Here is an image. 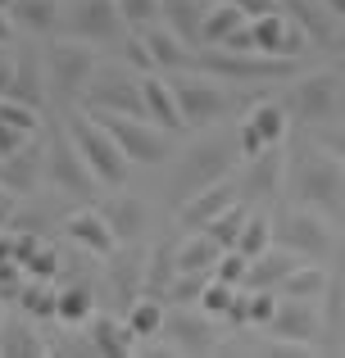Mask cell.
<instances>
[{
	"mask_svg": "<svg viewBox=\"0 0 345 358\" xmlns=\"http://www.w3.org/2000/svg\"><path fill=\"white\" fill-rule=\"evenodd\" d=\"M237 159H246V155H241V141L227 136V131H209V136L191 141V145L177 155V168H173L177 204H182L186 195H195V191H204V186L232 177L237 173Z\"/></svg>",
	"mask_w": 345,
	"mask_h": 358,
	"instance_id": "1",
	"label": "cell"
},
{
	"mask_svg": "<svg viewBox=\"0 0 345 358\" xmlns=\"http://www.w3.org/2000/svg\"><path fill=\"white\" fill-rule=\"evenodd\" d=\"M291 195L300 204H318L323 213L341 218L345 213V164L328 145L300 150V159H295V168H291Z\"/></svg>",
	"mask_w": 345,
	"mask_h": 358,
	"instance_id": "2",
	"label": "cell"
},
{
	"mask_svg": "<svg viewBox=\"0 0 345 358\" xmlns=\"http://www.w3.org/2000/svg\"><path fill=\"white\" fill-rule=\"evenodd\" d=\"M169 82H173V91H177V105H182L186 127L209 131V127H218V122L232 114V105H237V91H232L223 78L204 73V69L169 73Z\"/></svg>",
	"mask_w": 345,
	"mask_h": 358,
	"instance_id": "3",
	"label": "cell"
},
{
	"mask_svg": "<svg viewBox=\"0 0 345 358\" xmlns=\"http://www.w3.org/2000/svg\"><path fill=\"white\" fill-rule=\"evenodd\" d=\"M69 131H73L78 150L87 155V164L96 168V177L105 186H123L127 177H132V159L123 155L118 136L96 114H91V109H73V114H69Z\"/></svg>",
	"mask_w": 345,
	"mask_h": 358,
	"instance_id": "4",
	"label": "cell"
},
{
	"mask_svg": "<svg viewBox=\"0 0 345 358\" xmlns=\"http://www.w3.org/2000/svg\"><path fill=\"white\" fill-rule=\"evenodd\" d=\"M45 59V82L50 91H59V100H82L100 69V55L91 41H78V36H59L41 50Z\"/></svg>",
	"mask_w": 345,
	"mask_h": 358,
	"instance_id": "5",
	"label": "cell"
},
{
	"mask_svg": "<svg viewBox=\"0 0 345 358\" xmlns=\"http://www.w3.org/2000/svg\"><path fill=\"white\" fill-rule=\"evenodd\" d=\"M45 182L55 186V191L73 195V200H96V191L105 182L96 177V168L87 164V155L78 150V141H73V131H55L50 141H45Z\"/></svg>",
	"mask_w": 345,
	"mask_h": 358,
	"instance_id": "6",
	"label": "cell"
},
{
	"mask_svg": "<svg viewBox=\"0 0 345 358\" xmlns=\"http://www.w3.org/2000/svg\"><path fill=\"white\" fill-rule=\"evenodd\" d=\"M273 231H277V241L291 245V250L304 254V259H328V254L337 250V218L323 213L318 204H300L295 200L291 209L273 222Z\"/></svg>",
	"mask_w": 345,
	"mask_h": 358,
	"instance_id": "7",
	"label": "cell"
},
{
	"mask_svg": "<svg viewBox=\"0 0 345 358\" xmlns=\"http://www.w3.org/2000/svg\"><path fill=\"white\" fill-rule=\"evenodd\" d=\"M300 59H282V55H264V50H223V45H209L200 50V69L213 73L223 82H277V78H291Z\"/></svg>",
	"mask_w": 345,
	"mask_h": 358,
	"instance_id": "8",
	"label": "cell"
},
{
	"mask_svg": "<svg viewBox=\"0 0 345 358\" xmlns=\"http://www.w3.org/2000/svg\"><path fill=\"white\" fill-rule=\"evenodd\" d=\"M82 105L96 114H136L146 118V87L136 78V69H96Z\"/></svg>",
	"mask_w": 345,
	"mask_h": 358,
	"instance_id": "9",
	"label": "cell"
},
{
	"mask_svg": "<svg viewBox=\"0 0 345 358\" xmlns=\"http://www.w3.org/2000/svg\"><path fill=\"white\" fill-rule=\"evenodd\" d=\"M91 114H96V109H91ZM96 118L118 136V145H123V155L132 159V164L155 168V164L169 159V150H173L169 127H160V122H150V118H136V114H96Z\"/></svg>",
	"mask_w": 345,
	"mask_h": 358,
	"instance_id": "10",
	"label": "cell"
},
{
	"mask_svg": "<svg viewBox=\"0 0 345 358\" xmlns=\"http://www.w3.org/2000/svg\"><path fill=\"white\" fill-rule=\"evenodd\" d=\"M64 27H69V36L91 45H118L127 36L118 0H69L64 5Z\"/></svg>",
	"mask_w": 345,
	"mask_h": 358,
	"instance_id": "11",
	"label": "cell"
},
{
	"mask_svg": "<svg viewBox=\"0 0 345 358\" xmlns=\"http://www.w3.org/2000/svg\"><path fill=\"white\" fill-rule=\"evenodd\" d=\"M286 109H291V118H300V122L337 118V109H341V73L318 69V73L295 78L291 96H286Z\"/></svg>",
	"mask_w": 345,
	"mask_h": 358,
	"instance_id": "12",
	"label": "cell"
},
{
	"mask_svg": "<svg viewBox=\"0 0 345 358\" xmlns=\"http://www.w3.org/2000/svg\"><path fill=\"white\" fill-rule=\"evenodd\" d=\"M286 131H291V109H286L282 100H259V105L246 114V122L237 127L241 155L255 159V155H264L268 145H282Z\"/></svg>",
	"mask_w": 345,
	"mask_h": 358,
	"instance_id": "13",
	"label": "cell"
},
{
	"mask_svg": "<svg viewBox=\"0 0 345 358\" xmlns=\"http://www.w3.org/2000/svg\"><path fill=\"white\" fill-rule=\"evenodd\" d=\"M237 200H246V191H241V177L232 173V177H223V182L204 186V191L186 195V200L177 204V222H182L186 231H204L223 209H232Z\"/></svg>",
	"mask_w": 345,
	"mask_h": 358,
	"instance_id": "14",
	"label": "cell"
},
{
	"mask_svg": "<svg viewBox=\"0 0 345 358\" xmlns=\"http://www.w3.org/2000/svg\"><path fill=\"white\" fill-rule=\"evenodd\" d=\"M268 331L295 336V341H304V345L328 350V313H323V299L282 295V308H277V317H273V327H268Z\"/></svg>",
	"mask_w": 345,
	"mask_h": 358,
	"instance_id": "15",
	"label": "cell"
},
{
	"mask_svg": "<svg viewBox=\"0 0 345 358\" xmlns=\"http://www.w3.org/2000/svg\"><path fill=\"white\" fill-rule=\"evenodd\" d=\"M255 23V45L264 55H282V59H300L304 50H309L314 36L304 32L300 18H291L286 9H277V14H264V18H250Z\"/></svg>",
	"mask_w": 345,
	"mask_h": 358,
	"instance_id": "16",
	"label": "cell"
},
{
	"mask_svg": "<svg viewBox=\"0 0 345 358\" xmlns=\"http://www.w3.org/2000/svg\"><path fill=\"white\" fill-rule=\"evenodd\" d=\"M146 259H150V250H141V241H127L123 250L109 254V290L123 304V313L146 295Z\"/></svg>",
	"mask_w": 345,
	"mask_h": 358,
	"instance_id": "17",
	"label": "cell"
},
{
	"mask_svg": "<svg viewBox=\"0 0 345 358\" xmlns=\"http://www.w3.org/2000/svg\"><path fill=\"white\" fill-rule=\"evenodd\" d=\"M164 336L173 341L177 354H191V358H204V354H218V341H213V327H209V313H191V304H177L164 322Z\"/></svg>",
	"mask_w": 345,
	"mask_h": 358,
	"instance_id": "18",
	"label": "cell"
},
{
	"mask_svg": "<svg viewBox=\"0 0 345 358\" xmlns=\"http://www.w3.org/2000/svg\"><path fill=\"white\" fill-rule=\"evenodd\" d=\"M64 236H69L73 245H82L87 254H96V259H109V254L118 250V231L109 227V218L100 213V204L96 209H73L69 218H64Z\"/></svg>",
	"mask_w": 345,
	"mask_h": 358,
	"instance_id": "19",
	"label": "cell"
},
{
	"mask_svg": "<svg viewBox=\"0 0 345 358\" xmlns=\"http://www.w3.org/2000/svg\"><path fill=\"white\" fill-rule=\"evenodd\" d=\"M87 331H91V350L105 354V358H127V354L141 350V336L132 331L127 313H123V317H114V313H96V317L87 322Z\"/></svg>",
	"mask_w": 345,
	"mask_h": 358,
	"instance_id": "20",
	"label": "cell"
},
{
	"mask_svg": "<svg viewBox=\"0 0 345 358\" xmlns=\"http://www.w3.org/2000/svg\"><path fill=\"white\" fill-rule=\"evenodd\" d=\"M304 263V254H295L291 245H282V241H273L264 254H255L250 259V277H246V286H273V290H282V281L291 277L295 268Z\"/></svg>",
	"mask_w": 345,
	"mask_h": 358,
	"instance_id": "21",
	"label": "cell"
},
{
	"mask_svg": "<svg viewBox=\"0 0 345 358\" xmlns=\"http://www.w3.org/2000/svg\"><path fill=\"white\" fill-rule=\"evenodd\" d=\"M146 45H150V55H155V64H160L164 73H182V69H200V55H195V45H186L182 36L173 32L169 23H155V27H146Z\"/></svg>",
	"mask_w": 345,
	"mask_h": 358,
	"instance_id": "22",
	"label": "cell"
},
{
	"mask_svg": "<svg viewBox=\"0 0 345 358\" xmlns=\"http://www.w3.org/2000/svg\"><path fill=\"white\" fill-rule=\"evenodd\" d=\"M100 213L109 218V227L118 231V241H141L146 227H150V209H146L136 195H105L100 200Z\"/></svg>",
	"mask_w": 345,
	"mask_h": 358,
	"instance_id": "23",
	"label": "cell"
},
{
	"mask_svg": "<svg viewBox=\"0 0 345 358\" xmlns=\"http://www.w3.org/2000/svg\"><path fill=\"white\" fill-rule=\"evenodd\" d=\"M141 87H146V118L169 127V131H182L186 118H182V105H177L173 82L160 78V73H141Z\"/></svg>",
	"mask_w": 345,
	"mask_h": 358,
	"instance_id": "24",
	"label": "cell"
},
{
	"mask_svg": "<svg viewBox=\"0 0 345 358\" xmlns=\"http://www.w3.org/2000/svg\"><path fill=\"white\" fill-rule=\"evenodd\" d=\"M241 191H246V200H264V195L282 191V145H268L264 155L246 159V173H241Z\"/></svg>",
	"mask_w": 345,
	"mask_h": 358,
	"instance_id": "25",
	"label": "cell"
},
{
	"mask_svg": "<svg viewBox=\"0 0 345 358\" xmlns=\"http://www.w3.org/2000/svg\"><path fill=\"white\" fill-rule=\"evenodd\" d=\"M9 14H14L18 32L55 36L64 27V0H9Z\"/></svg>",
	"mask_w": 345,
	"mask_h": 358,
	"instance_id": "26",
	"label": "cell"
},
{
	"mask_svg": "<svg viewBox=\"0 0 345 358\" xmlns=\"http://www.w3.org/2000/svg\"><path fill=\"white\" fill-rule=\"evenodd\" d=\"M213 0H164V23L182 36L186 45H204V18Z\"/></svg>",
	"mask_w": 345,
	"mask_h": 358,
	"instance_id": "27",
	"label": "cell"
},
{
	"mask_svg": "<svg viewBox=\"0 0 345 358\" xmlns=\"http://www.w3.org/2000/svg\"><path fill=\"white\" fill-rule=\"evenodd\" d=\"M282 9L291 18H300L304 32H309L318 45H337V32H341V27H337V18L328 14V5H323V0H282Z\"/></svg>",
	"mask_w": 345,
	"mask_h": 358,
	"instance_id": "28",
	"label": "cell"
},
{
	"mask_svg": "<svg viewBox=\"0 0 345 358\" xmlns=\"http://www.w3.org/2000/svg\"><path fill=\"white\" fill-rule=\"evenodd\" d=\"M223 259V245L209 231H191L186 241H177V272H213Z\"/></svg>",
	"mask_w": 345,
	"mask_h": 358,
	"instance_id": "29",
	"label": "cell"
},
{
	"mask_svg": "<svg viewBox=\"0 0 345 358\" xmlns=\"http://www.w3.org/2000/svg\"><path fill=\"white\" fill-rule=\"evenodd\" d=\"M177 277V245L173 241H155L150 259H146V295L169 299V286Z\"/></svg>",
	"mask_w": 345,
	"mask_h": 358,
	"instance_id": "30",
	"label": "cell"
},
{
	"mask_svg": "<svg viewBox=\"0 0 345 358\" xmlns=\"http://www.w3.org/2000/svg\"><path fill=\"white\" fill-rule=\"evenodd\" d=\"M45 87H50V82H45V59H41V55H18V64H14V91H9V96L27 100V105L41 109Z\"/></svg>",
	"mask_w": 345,
	"mask_h": 358,
	"instance_id": "31",
	"label": "cell"
},
{
	"mask_svg": "<svg viewBox=\"0 0 345 358\" xmlns=\"http://www.w3.org/2000/svg\"><path fill=\"white\" fill-rule=\"evenodd\" d=\"M328 286L332 277L323 272V259H304L291 277L282 281V295H295V299H328Z\"/></svg>",
	"mask_w": 345,
	"mask_h": 358,
	"instance_id": "32",
	"label": "cell"
},
{
	"mask_svg": "<svg viewBox=\"0 0 345 358\" xmlns=\"http://www.w3.org/2000/svg\"><path fill=\"white\" fill-rule=\"evenodd\" d=\"M246 9L237 5V0H213L209 5V18H204V45H223L237 27H246Z\"/></svg>",
	"mask_w": 345,
	"mask_h": 358,
	"instance_id": "33",
	"label": "cell"
},
{
	"mask_svg": "<svg viewBox=\"0 0 345 358\" xmlns=\"http://www.w3.org/2000/svg\"><path fill=\"white\" fill-rule=\"evenodd\" d=\"M0 354L27 358V354H50V345L36 341V327L27 322V317H14V322H5V331H0Z\"/></svg>",
	"mask_w": 345,
	"mask_h": 358,
	"instance_id": "34",
	"label": "cell"
},
{
	"mask_svg": "<svg viewBox=\"0 0 345 358\" xmlns=\"http://www.w3.org/2000/svg\"><path fill=\"white\" fill-rule=\"evenodd\" d=\"M91 317H96V290H91L87 281L64 286L59 290V322L64 327H87Z\"/></svg>",
	"mask_w": 345,
	"mask_h": 358,
	"instance_id": "35",
	"label": "cell"
},
{
	"mask_svg": "<svg viewBox=\"0 0 345 358\" xmlns=\"http://www.w3.org/2000/svg\"><path fill=\"white\" fill-rule=\"evenodd\" d=\"M18 299H23L27 317H59V290L50 286V277H27Z\"/></svg>",
	"mask_w": 345,
	"mask_h": 358,
	"instance_id": "36",
	"label": "cell"
},
{
	"mask_svg": "<svg viewBox=\"0 0 345 358\" xmlns=\"http://www.w3.org/2000/svg\"><path fill=\"white\" fill-rule=\"evenodd\" d=\"M127 322H132V331L141 336H164V322H169V304L164 299H155V295H141L132 308H127Z\"/></svg>",
	"mask_w": 345,
	"mask_h": 358,
	"instance_id": "37",
	"label": "cell"
},
{
	"mask_svg": "<svg viewBox=\"0 0 345 358\" xmlns=\"http://www.w3.org/2000/svg\"><path fill=\"white\" fill-rule=\"evenodd\" d=\"M246 218H250L246 200H237V204H232V209H223V213H218V218H213V222H209V227H204V231H209V236L218 241L223 250H237L241 231H246Z\"/></svg>",
	"mask_w": 345,
	"mask_h": 358,
	"instance_id": "38",
	"label": "cell"
},
{
	"mask_svg": "<svg viewBox=\"0 0 345 358\" xmlns=\"http://www.w3.org/2000/svg\"><path fill=\"white\" fill-rule=\"evenodd\" d=\"M277 241V231H273V218H268L264 209H255L246 218V231H241V241H237V250L241 254H250V259H255V254H264L268 245Z\"/></svg>",
	"mask_w": 345,
	"mask_h": 358,
	"instance_id": "39",
	"label": "cell"
},
{
	"mask_svg": "<svg viewBox=\"0 0 345 358\" xmlns=\"http://www.w3.org/2000/svg\"><path fill=\"white\" fill-rule=\"evenodd\" d=\"M127 32H146V27L164 23V0H118Z\"/></svg>",
	"mask_w": 345,
	"mask_h": 358,
	"instance_id": "40",
	"label": "cell"
},
{
	"mask_svg": "<svg viewBox=\"0 0 345 358\" xmlns=\"http://www.w3.org/2000/svg\"><path fill=\"white\" fill-rule=\"evenodd\" d=\"M118 59L136 73H160V64H155V55H150V45H146L141 32H127L123 41H118Z\"/></svg>",
	"mask_w": 345,
	"mask_h": 358,
	"instance_id": "41",
	"label": "cell"
},
{
	"mask_svg": "<svg viewBox=\"0 0 345 358\" xmlns=\"http://www.w3.org/2000/svg\"><path fill=\"white\" fill-rule=\"evenodd\" d=\"M237 290H241V286H232V281L209 277V286H204V295H200V308H204L209 317H227V308H232V299H237Z\"/></svg>",
	"mask_w": 345,
	"mask_h": 358,
	"instance_id": "42",
	"label": "cell"
},
{
	"mask_svg": "<svg viewBox=\"0 0 345 358\" xmlns=\"http://www.w3.org/2000/svg\"><path fill=\"white\" fill-rule=\"evenodd\" d=\"M209 277H213V272H177L173 286H169V299H173V304H200Z\"/></svg>",
	"mask_w": 345,
	"mask_h": 358,
	"instance_id": "43",
	"label": "cell"
},
{
	"mask_svg": "<svg viewBox=\"0 0 345 358\" xmlns=\"http://www.w3.org/2000/svg\"><path fill=\"white\" fill-rule=\"evenodd\" d=\"M213 277L232 281V286H246V277H250V254H241V250H223V259H218V268H213Z\"/></svg>",
	"mask_w": 345,
	"mask_h": 358,
	"instance_id": "44",
	"label": "cell"
},
{
	"mask_svg": "<svg viewBox=\"0 0 345 358\" xmlns=\"http://www.w3.org/2000/svg\"><path fill=\"white\" fill-rule=\"evenodd\" d=\"M32 136H36V131H23V127H14V122H5V118H0V159L23 155V150L32 145Z\"/></svg>",
	"mask_w": 345,
	"mask_h": 358,
	"instance_id": "45",
	"label": "cell"
},
{
	"mask_svg": "<svg viewBox=\"0 0 345 358\" xmlns=\"http://www.w3.org/2000/svg\"><path fill=\"white\" fill-rule=\"evenodd\" d=\"M223 322H227V327H250V286L237 290V299H232V308H227Z\"/></svg>",
	"mask_w": 345,
	"mask_h": 358,
	"instance_id": "46",
	"label": "cell"
},
{
	"mask_svg": "<svg viewBox=\"0 0 345 358\" xmlns=\"http://www.w3.org/2000/svg\"><path fill=\"white\" fill-rule=\"evenodd\" d=\"M55 263H59V254H55V250H36L32 259H27V277H55V272H59Z\"/></svg>",
	"mask_w": 345,
	"mask_h": 358,
	"instance_id": "47",
	"label": "cell"
},
{
	"mask_svg": "<svg viewBox=\"0 0 345 358\" xmlns=\"http://www.w3.org/2000/svg\"><path fill=\"white\" fill-rule=\"evenodd\" d=\"M14 64H18V55L9 50L5 41H0V100H5L9 91H14Z\"/></svg>",
	"mask_w": 345,
	"mask_h": 358,
	"instance_id": "48",
	"label": "cell"
},
{
	"mask_svg": "<svg viewBox=\"0 0 345 358\" xmlns=\"http://www.w3.org/2000/svg\"><path fill=\"white\" fill-rule=\"evenodd\" d=\"M237 5L246 9V18H264V14H277L282 0H237Z\"/></svg>",
	"mask_w": 345,
	"mask_h": 358,
	"instance_id": "49",
	"label": "cell"
},
{
	"mask_svg": "<svg viewBox=\"0 0 345 358\" xmlns=\"http://www.w3.org/2000/svg\"><path fill=\"white\" fill-rule=\"evenodd\" d=\"M14 32H18V23H14V14H9V0H0V41H14Z\"/></svg>",
	"mask_w": 345,
	"mask_h": 358,
	"instance_id": "50",
	"label": "cell"
},
{
	"mask_svg": "<svg viewBox=\"0 0 345 358\" xmlns=\"http://www.w3.org/2000/svg\"><path fill=\"white\" fill-rule=\"evenodd\" d=\"M323 145H328L332 155H337L341 164H345V127H341V131H328V136H323Z\"/></svg>",
	"mask_w": 345,
	"mask_h": 358,
	"instance_id": "51",
	"label": "cell"
},
{
	"mask_svg": "<svg viewBox=\"0 0 345 358\" xmlns=\"http://www.w3.org/2000/svg\"><path fill=\"white\" fill-rule=\"evenodd\" d=\"M323 5H328V14L337 18V23H345V0H323Z\"/></svg>",
	"mask_w": 345,
	"mask_h": 358,
	"instance_id": "52",
	"label": "cell"
},
{
	"mask_svg": "<svg viewBox=\"0 0 345 358\" xmlns=\"http://www.w3.org/2000/svg\"><path fill=\"white\" fill-rule=\"evenodd\" d=\"M332 50H345V27L337 32V45H332Z\"/></svg>",
	"mask_w": 345,
	"mask_h": 358,
	"instance_id": "53",
	"label": "cell"
},
{
	"mask_svg": "<svg viewBox=\"0 0 345 358\" xmlns=\"http://www.w3.org/2000/svg\"><path fill=\"white\" fill-rule=\"evenodd\" d=\"M0 331H5V299H0Z\"/></svg>",
	"mask_w": 345,
	"mask_h": 358,
	"instance_id": "54",
	"label": "cell"
},
{
	"mask_svg": "<svg viewBox=\"0 0 345 358\" xmlns=\"http://www.w3.org/2000/svg\"><path fill=\"white\" fill-rule=\"evenodd\" d=\"M341 354H345V341H341Z\"/></svg>",
	"mask_w": 345,
	"mask_h": 358,
	"instance_id": "55",
	"label": "cell"
}]
</instances>
